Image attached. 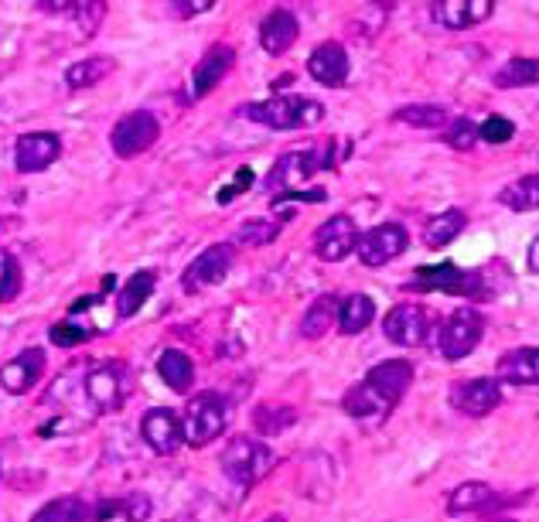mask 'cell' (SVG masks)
I'll list each match as a JSON object with an SVG mask.
<instances>
[{
  "label": "cell",
  "mask_w": 539,
  "mask_h": 522,
  "mask_svg": "<svg viewBox=\"0 0 539 522\" xmlns=\"http://www.w3.org/2000/svg\"><path fill=\"white\" fill-rule=\"evenodd\" d=\"M526 267L529 273H539V232H536V239L529 243V253H526Z\"/></svg>",
  "instance_id": "cell-43"
},
{
  "label": "cell",
  "mask_w": 539,
  "mask_h": 522,
  "mask_svg": "<svg viewBox=\"0 0 539 522\" xmlns=\"http://www.w3.org/2000/svg\"><path fill=\"white\" fill-rule=\"evenodd\" d=\"M447 400L464 417H488L492 410H499L502 386L499 379H468V383H454Z\"/></svg>",
  "instance_id": "cell-12"
},
{
  "label": "cell",
  "mask_w": 539,
  "mask_h": 522,
  "mask_svg": "<svg viewBox=\"0 0 539 522\" xmlns=\"http://www.w3.org/2000/svg\"><path fill=\"white\" fill-rule=\"evenodd\" d=\"M58 154H62V140L55 134H24V137H18V147H14L18 171H24V174L45 171L48 164L58 161Z\"/></svg>",
  "instance_id": "cell-18"
},
{
  "label": "cell",
  "mask_w": 539,
  "mask_h": 522,
  "mask_svg": "<svg viewBox=\"0 0 539 522\" xmlns=\"http://www.w3.org/2000/svg\"><path fill=\"white\" fill-rule=\"evenodd\" d=\"M492 11H495L492 0H434L430 4V18L451 31L475 28V24L492 18Z\"/></svg>",
  "instance_id": "cell-14"
},
{
  "label": "cell",
  "mask_w": 539,
  "mask_h": 522,
  "mask_svg": "<svg viewBox=\"0 0 539 522\" xmlns=\"http://www.w3.org/2000/svg\"><path fill=\"white\" fill-rule=\"evenodd\" d=\"M355 246H359V229H355L352 215H331V219L321 222L318 232H314V253L325 263L345 260Z\"/></svg>",
  "instance_id": "cell-10"
},
{
  "label": "cell",
  "mask_w": 539,
  "mask_h": 522,
  "mask_svg": "<svg viewBox=\"0 0 539 522\" xmlns=\"http://www.w3.org/2000/svg\"><path fill=\"white\" fill-rule=\"evenodd\" d=\"M495 86L499 89H526L539 86V58H512L495 72Z\"/></svg>",
  "instance_id": "cell-30"
},
{
  "label": "cell",
  "mask_w": 539,
  "mask_h": 522,
  "mask_svg": "<svg viewBox=\"0 0 539 522\" xmlns=\"http://www.w3.org/2000/svg\"><path fill=\"white\" fill-rule=\"evenodd\" d=\"M174 11L178 14H202V11H212V0H192V4H174Z\"/></svg>",
  "instance_id": "cell-42"
},
{
  "label": "cell",
  "mask_w": 539,
  "mask_h": 522,
  "mask_svg": "<svg viewBox=\"0 0 539 522\" xmlns=\"http://www.w3.org/2000/svg\"><path fill=\"white\" fill-rule=\"evenodd\" d=\"M48 335H52V342H55V345H76V342H86V338H89V331H86V328L55 325L52 331H48Z\"/></svg>",
  "instance_id": "cell-39"
},
{
  "label": "cell",
  "mask_w": 539,
  "mask_h": 522,
  "mask_svg": "<svg viewBox=\"0 0 539 522\" xmlns=\"http://www.w3.org/2000/svg\"><path fill=\"white\" fill-rule=\"evenodd\" d=\"M232 62H236V52H232L229 45H212L209 52L202 55V62L192 69V99H202L209 96L215 86H219L222 79H226V72L232 69Z\"/></svg>",
  "instance_id": "cell-17"
},
{
  "label": "cell",
  "mask_w": 539,
  "mask_h": 522,
  "mask_svg": "<svg viewBox=\"0 0 539 522\" xmlns=\"http://www.w3.org/2000/svg\"><path fill=\"white\" fill-rule=\"evenodd\" d=\"M338 297L335 294H321L318 301L311 304L308 311H304V318H301V335L304 338H321L325 331L335 325L338 321Z\"/></svg>",
  "instance_id": "cell-28"
},
{
  "label": "cell",
  "mask_w": 539,
  "mask_h": 522,
  "mask_svg": "<svg viewBox=\"0 0 539 522\" xmlns=\"http://www.w3.org/2000/svg\"><path fill=\"white\" fill-rule=\"evenodd\" d=\"M277 232H280L277 222H246V226L239 229V239H243V243H253V246H263V243H270V239H277Z\"/></svg>",
  "instance_id": "cell-38"
},
{
  "label": "cell",
  "mask_w": 539,
  "mask_h": 522,
  "mask_svg": "<svg viewBox=\"0 0 539 522\" xmlns=\"http://www.w3.org/2000/svg\"><path fill=\"white\" fill-rule=\"evenodd\" d=\"M464 222L468 219H464L461 209H447V212L430 215L427 226H424V243L430 246V250H444V246L464 229Z\"/></svg>",
  "instance_id": "cell-26"
},
{
  "label": "cell",
  "mask_w": 539,
  "mask_h": 522,
  "mask_svg": "<svg viewBox=\"0 0 539 522\" xmlns=\"http://www.w3.org/2000/svg\"><path fill=\"white\" fill-rule=\"evenodd\" d=\"M89 516V505L76 499V495H62V499L48 502L45 509L35 512L31 522H86Z\"/></svg>",
  "instance_id": "cell-31"
},
{
  "label": "cell",
  "mask_w": 539,
  "mask_h": 522,
  "mask_svg": "<svg viewBox=\"0 0 539 522\" xmlns=\"http://www.w3.org/2000/svg\"><path fill=\"white\" fill-rule=\"evenodd\" d=\"M86 393L93 396V403H99L103 410L120 406V400H123V369L120 366H103V369L89 372Z\"/></svg>",
  "instance_id": "cell-23"
},
{
  "label": "cell",
  "mask_w": 539,
  "mask_h": 522,
  "mask_svg": "<svg viewBox=\"0 0 539 522\" xmlns=\"http://www.w3.org/2000/svg\"><path fill=\"white\" fill-rule=\"evenodd\" d=\"M154 294V273H134V277L123 284L120 297H116V311H120V318H134V314L144 308L147 301H151Z\"/></svg>",
  "instance_id": "cell-27"
},
{
  "label": "cell",
  "mask_w": 539,
  "mask_h": 522,
  "mask_svg": "<svg viewBox=\"0 0 539 522\" xmlns=\"http://www.w3.org/2000/svg\"><path fill=\"white\" fill-rule=\"evenodd\" d=\"M226 427V400L219 393H198L181 420V437L192 447H205Z\"/></svg>",
  "instance_id": "cell-4"
},
{
  "label": "cell",
  "mask_w": 539,
  "mask_h": 522,
  "mask_svg": "<svg viewBox=\"0 0 539 522\" xmlns=\"http://www.w3.org/2000/svg\"><path fill=\"white\" fill-rule=\"evenodd\" d=\"M485 335V318L471 308L454 311L451 318L441 325V355L447 362H461L468 359L471 352L478 348Z\"/></svg>",
  "instance_id": "cell-5"
},
{
  "label": "cell",
  "mask_w": 539,
  "mask_h": 522,
  "mask_svg": "<svg viewBox=\"0 0 539 522\" xmlns=\"http://www.w3.org/2000/svg\"><path fill=\"white\" fill-rule=\"evenodd\" d=\"M232 263H236V250H232L229 243L209 246V250L198 253L195 260H192V267L185 270L181 284H185V290H192V294H198V290H202V287L222 284V280L229 277Z\"/></svg>",
  "instance_id": "cell-8"
},
{
  "label": "cell",
  "mask_w": 539,
  "mask_h": 522,
  "mask_svg": "<svg viewBox=\"0 0 539 522\" xmlns=\"http://www.w3.org/2000/svg\"><path fill=\"white\" fill-rule=\"evenodd\" d=\"M376 318V304L369 301L366 294H348L338 304V331L342 335H359V331L369 328V321Z\"/></svg>",
  "instance_id": "cell-24"
},
{
  "label": "cell",
  "mask_w": 539,
  "mask_h": 522,
  "mask_svg": "<svg viewBox=\"0 0 539 522\" xmlns=\"http://www.w3.org/2000/svg\"><path fill=\"white\" fill-rule=\"evenodd\" d=\"M157 376L168 383L174 393H188L195 383V366L192 359H188L185 352H178V348H171V352H164L161 359H157Z\"/></svg>",
  "instance_id": "cell-25"
},
{
  "label": "cell",
  "mask_w": 539,
  "mask_h": 522,
  "mask_svg": "<svg viewBox=\"0 0 539 522\" xmlns=\"http://www.w3.org/2000/svg\"><path fill=\"white\" fill-rule=\"evenodd\" d=\"M308 72L314 82H321V86L328 89H338L345 86L348 79V52L338 41H325V45H318L308 58Z\"/></svg>",
  "instance_id": "cell-16"
},
{
  "label": "cell",
  "mask_w": 539,
  "mask_h": 522,
  "mask_svg": "<svg viewBox=\"0 0 539 522\" xmlns=\"http://www.w3.org/2000/svg\"><path fill=\"white\" fill-rule=\"evenodd\" d=\"M512 134H516V127L505 116H488L478 127V140H485V144H505V140H512Z\"/></svg>",
  "instance_id": "cell-37"
},
{
  "label": "cell",
  "mask_w": 539,
  "mask_h": 522,
  "mask_svg": "<svg viewBox=\"0 0 539 522\" xmlns=\"http://www.w3.org/2000/svg\"><path fill=\"white\" fill-rule=\"evenodd\" d=\"M270 522H284V519H270Z\"/></svg>",
  "instance_id": "cell-45"
},
{
  "label": "cell",
  "mask_w": 539,
  "mask_h": 522,
  "mask_svg": "<svg viewBox=\"0 0 539 522\" xmlns=\"http://www.w3.org/2000/svg\"><path fill=\"white\" fill-rule=\"evenodd\" d=\"M123 509V502H99V509H96V519L99 522H103V519H110V516H116V512H120Z\"/></svg>",
  "instance_id": "cell-44"
},
{
  "label": "cell",
  "mask_w": 539,
  "mask_h": 522,
  "mask_svg": "<svg viewBox=\"0 0 539 522\" xmlns=\"http://www.w3.org/2000/svg\"><path fill=\"white\" fill-rule=\"evenodd\" d=\"M273 461L277 458H273L270 447H263L260 441H250V437H236V441H229L226 451H222V471L243 488L260 482L273 468Z\"/></svg>",
  "instance_id": "cell-3"
},
{
  "label": "cell",
  "mask_w": 539,
  "mask_h": 522,
  "mask_svg": "<svg viewBox=\"0 0 539 522\" xmlns=\"http://www.w3.org/2000/svg\"><path fill=\"white\" fill-rule=\"evenodd\" d=\"M406 246H410V232H406L403 226H396V222H383V226L362 232L355 253H359V260L366 263V267L376 270V267L393 263L396 256H403Z\"/></svg>",
  "instance_id": "cell-6"
},
{
  "label": "cell",
  "mask_w": 539,
  "mask_h": 522,
  "mask_svg": "<svg viewBox=\"0 0 539 522\" xmlns=\"http://www.w3.org/2000/svg\"><path fill=\"white\" fill-rule=\"evenodd\" d=\"M21 294V267L11 253H0V301H14Z\"/></svg>",
  "instance_id": "cell-35"
},
{
  "label": "cell",
  "mask_w": 539,
  "mask_h": 522,
  "mask_svg": "<svg viewBox=\"0 0 539 522\" xmlns=\"http://www.w3.org/2000/svg\"><path fill=\"white\" fill-rule=\"evenodd\" d=\"M41 372H45V352H41V348H24L21 355H14V359L0 369V386H4L7 393L21 396L38 386Z\"/></svg>",
  "instance_id": "cell-15"
},
{
  "label": "cell",
  "mask_w": 539,
  "mask_h": 522,
  "mask_svg": "<svg viewBox=\"0 0 539 522\" xmlns=\"http://www.w3.org/2000/svg\"><path fill=\"white\" fill-rule=\"evenodd\" d=\"M447 144L454 147V151H468V147H475L478 144V123H471V120H451V130L444 134Z\"/></svg>",
  "instance_id": "cell-36"
},
{
  "label": "cell",
  "mask_w": 539,
  "mask_h": 522,
  "mask_svg": "<svg viewBox=\"0 0 539 522\" xmlns=\"http://www.w3.org/2000/svg\"><path fill=\"white\" fill-rule=\"evenodd\" d=\"M297 35H301V24H297V18L290 11H273L263 18L260 24V45L267 48L270 55H284L290 45L297 41Z\"/></svg>",
  "instance_id": "cell-21"
},
{
  "label": "cell",
  "mask_w": 539,
  "mask_h": 522,
  "mask_svg": "<svg viewBox=\"0 0 539 522\" xmlns=\"http://www.w3.org/2000/svg\"><path fill=\"white\" fill-rule=\"evenodd\" d=\"M250 181H253V171H250V168H243V171L236 174V185H232L229 192H222V195H219V202H229V198L236 195V192H243V188L250 185Z\"/></svg>",
  "instance_id": "cell-41"
},
{
  "label": "cell",
  "mask_w": 539,
  "mask_h": 522,
  "mask_svg": "<svg viewBox=\"0 0 539 522\" xmlns=\"http://www.w3.org/2000/svg\"><path fill=\"white\" fill-rule=\"evenodd\" d=\"M151 516V502H147V495H137V499L127 502V519L130 522H144Z\"/></svg>",
  "instance_id": "cell-40"
},
{
  "label": "cell",
  "mask_w": 539,
  "mask_h": 522,
  "mask_svg": "<svg viewBox=\"0 0 539 522\" xmlns=\"http://www.w3.org/2000/svg\"><path fill=\"white\" fill-rule=\"evenodd\" d=\"M396 120L400 123H410V127H444L447 123V110L441 106H430V103H413V106H403V110H396Z\"/></svg>",
  "instance_id": "cell-34"
},
{
  "label": "cell",
  "mask_w": 539,
  "mask_h": 522,
  "mask_svg": "<svg viewBox=\"0 0 539 522\" xmlns=\"http://www.w3.org/2000/svg\"><path fill=\"white\" fill-rule=\"evenodd\" d=\"M140 434H144V441L154 447L157 454H171L174 447H178L185 437H181V424L178 417H174L171 410H147L144 413V424H140Z\"/></svg>",
  "instance_id": "cell-20"
},
{
  "label": "cell",
  "mask_w": 539,
  "mask_h": 522,
  "mask_svg": "<svg viewBox=\"0 0 539 522\" xmlns=\"http://www.w3.org/2000/svg\"><path fill=\"white\" fill-rule=\"evenodd\" d=\"M495 502H499V495H495L492 485H485V482H464V485L454 488L451 495H447V512H451V516H468V512L492 509Z\"/></svg>",
  "instance_id": "cell-22"
},
{
  "label": "cell",
  "mask_w": 539,
  "mask_h": 522,
  "mask_svg": "<svg viewBox=\"0 0 539 522\" xmlns=\"http://www.w3.org/2000/svg\"><path fill=\"white\" fill-rule=\"evenodd\" d=\"M157 130H161V123H157L154 113H147V110L127 113L113 127V134H110V144H113L116 157H137V154H144L147 147H151L154 140H157Z\"/></svg>",
  "instance_id": "cell-7"
},
{
  "label": "cell",
  "mask_w": 539,
  "mask_h": 522,
  "mask_svg": "<svg viewBox=\"0 0 539 522\" xmlns=\"http://www.w3.org/2000/svg\"><path fill=\"white\" fill-rule=\"evenodd\" d=\"M239 116L253 123H263L270 130H294V127H311L318 123L325 110L321 103L314 99H304V96H273L267 103H253V106H243Z\"/></svg>",
  "instance_id": "cell-2"
},
{
  "label": "cell",
  "mask_w": 539,
  "mask_h": 522,
  "mask_svg": "<svg viewBox=\"0 0 539 522\" xmlns=\"http://www.w3.org/2000/svg\"><path fill=\"white\" fill-rule=\"evenodd\" d=\"M413 383V366L406 359H386L379 366L369 369V376L359 386H352L345 393V413L366 424H379L389 417L396 403L406 396V389Z\"/></svg>",
  "instance_id": "cell-1"
},
{
  "label": "cell",
  "mask_w": 539,
  "mask_h": 522,
  "mask_svg": "<svg viewBox=\"0 0 539 522\" xmlns=\"http://www.w3.org/2000/svg\"><path fill=\"white\" fill-rule=\"evenodd\" d=\"M110 69H113L110 58H86V62H76L65 72V82H69L72 89H89L110 76Z\"/></svg>",
  "instance_id": "cell-32"
},
{
  "label": "cell",
  "mask_w": 539,
  "mask_h": 522,
  "mask_svg": "<svg viewBox=\"0 0 539 522\" xmlns=\"http://www.w3.org/2000/svg\"><path fill=\"white\" fill-rule=\"evenodd\" d=\"M499 205L512 212H533L539 209V174H526V178L512 181L499 192Z\"/></svg>",
  "instance_id": "cell-29"
},
{
  "label": "cell",
  "mask_w": 539,
  "mask_h": 522,
  "mask_svg": "<svg viewBox=\"0 0 539 522\" xmlns=\"http://www.w3.org/2000/svg\"><path fill=\"white\" fill-rule=\"evenodd\" d=\"M413 284H417V287H427V290H444V294L485 297V294H482V273L451 267V263H441V267L420 270Z\"/></svg>",
  "instance_id": "cell-13"
},
{
  "label": "cell",
  "mask_w": 539,
  "mask_h": 522,
  "mask_svg": "<svg viewBox=\"0 0 539 522\" xmlns=\"http://www.w3.org/2000/svg\"><path fill=\"white\" fill-rule=\"evenodd\" d=\"M294 420H297V410L280 406V403H263V406H256V413H253V424L260 434H280V430H287Z\"/></svg>",
  "instance_id": "cell-33"
},
{
  "label": "cell",
  "mask_w": 539,
  "mask_h": 522,
  "mask_svg": "<svg viewBox=\"0 0 539 522\" xmlns=\"http://www.w3.org/2000/svg\"><path fill=\"white\" fill-rule=\"evenodd\" d=\"M321 168H325V161H321L318 151H290L277 161V168L270 171L267 178V188L273 195H294L297 185H304L308 178H314Z\"/></svg>",
  "instance_id": "cell-11"
},
{
  "label": "cell",
  "mask_w": 539,
  "mask_h": 522,
  "mask_svg": "<svg viewBox=\"0 0 539 522\" xmlns=\"http://www.w3.org/2000/svg\"><path fill=\"white\" fill-rule=\"evenodd\" d=\"M383 331L393 345H403V348L424 345L430 335V311L420 308V304H396V308L386 314Z\"/></svg>",
  "instance_id": "cell-9"
},
{
  "label": "cell",
  "mask_w": 539,
  "mask_h": 522,
  "mask_svg": "<svg viewBox=\"0 0 539 522\" xmlns=\"http://www.w3.org/2000/svg\"><path fill=\"white\" fill-rule=\"evenodd\" d=\"M499 383L509 386H539V348H512L495 362Z\"/></svg>",
  "instance_id": "cell-19"
}]
</instances>
